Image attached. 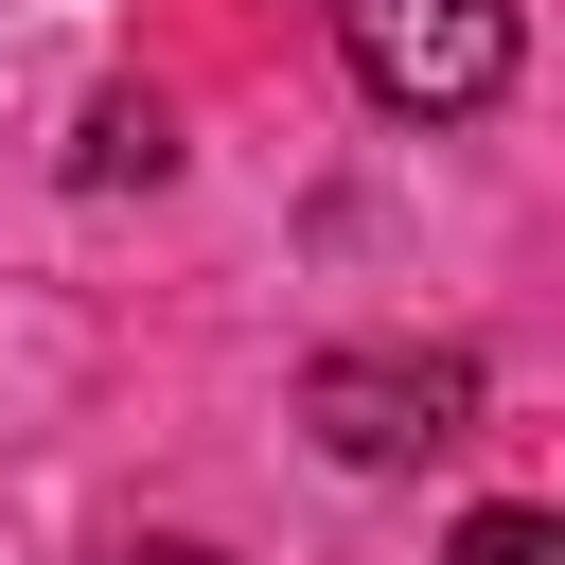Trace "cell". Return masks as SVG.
<instances>
[{"instance_id":"3957f363","label":"cell","mask_w":565,"mask_h":565,"mask_svg":"<svg viewBox=\"0 0 565 565\" xmlns=\"http://www.w3.org/2000/svg\"><path fill=\"white\" fill-rule=\"evenodd\" d=\"M71 177H88V194L177 177V106H159V88H106V106H88V141H71Z\"/></svg>"},{"instance_id":"7a4b0ae2","label":"cell","mask_w":565,"mask_h":565,"mask_svg":"<svg viewBox=\"0 0 565 565\" xmlns=\"http://www.w3.org/2000/svg\"><path fill=\"white\" fill-rule=\"evenodd\" d=\"M300 424H318L335 459L406 477V459L477 441V353H318V371H300Z\"/></svg>"},{"instance_id":"5b68a950","label":"cell","mask_w":565,"mask_h":565,"mask_svg":"<svg viewBox=\"0 0 565 565\" xmlns=\"http://www.w3.org/2000/svg\"><path fill=\"white\" fill-rule=\"evenodd\" d=\"M106 565H230V547H106Z\"/></svg>"},{"instance_id":"6da1fadb","label":"cell","mask_w":565,"mask_h":565,"mask_svg":"<svg viewBox=\"0 0 565 565\" xmlns=\"http://www.w3.org/2000/svg\"><path fill=\"white\" fill-rule=\"evenodd\" d=\"M335 53L388 124H477L512 88V0H335Z\"/></svg>"},{"instance_id":"277c9868","label":"cell","mask_w":565,"mask_h":565,"mask_svg":"<svg viewBox=\"0 0 565 565\" xmlns=\"http://www.w3.org/2000/svg\"><path fill=\"white\" fill-rule=\"evenodd\" d=\"M441 565H547V512H459V547Z\"/></svg>"}]
</instances>
